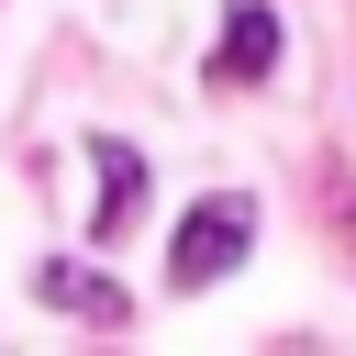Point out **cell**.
I'll return each instance as SVG.
<instances>
[{
  "label": "cell",
  "instance_id": "obj_4",
  "mask_svg": "<svg viewBox=\"0 0 356 356\" xmlns=\"http://www.w3.org/2000/svg\"><path fill=\"white\" fill-rule=\"evenodd\" d=\"M33 289H44L56 312H89V323H122V312H134V300H122L100 267H67V256H56V267H33Z\"/></svg>",
  "mask_w": 356,
  "mask_h": 356
},
{
  "label": "cell",
  "instance_id": "obj_3",
  "mask_svg": "<svg viewBox=\"0 0 356 356\" xmlns=\"http://www.w3.org/2000/svg\"><path fill=\"white\" fill-rule=\"evenodd\" d=\"M89 167H100V211H89V234L111 245V234H134V211H145V156H134L122 134H89Z\"/></svg>",
  "mask_w": 356,
  "mask_h": 356
},
{
  "label": "cell",
  "instance_id": "obj_1",
  "mask_svg": "<svg viewBox=\"0 0 356 356\" xmlns=\"http://www.w3.org/2000/svg\"><path fill=\"white\" fill-rule=\"evenodd\" d=\"M245 245H256V200H245V189H211V200L178 222V245H167V289H211V278H234Z\"/></svg>",
  "mask_w": 356,
  "mask_h": 356
},
{
  "label": "cell",
  "instance_id": "obj_2",
  "mask_svg": "<svg viewBox=\"0 0 356 356\" xmlns=\"http://www.w3.org/2000/svg\"><path fill=\"white\" fill-rule=\"evenodd\" d=\"M278 67V11L267 0H222V44H211V89H256Z\"/></svg>",
  "mask_w": 356,
  "mask_h": 356
}]
</instances>
